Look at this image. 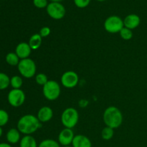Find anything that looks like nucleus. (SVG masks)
I'll return each instance as SVG.
<instances>
[{
  "mask_svg": "<svg viewBox=\"0 0 147 147\" xmlns=\"http://www.w3.org/2000/svg\"><path fill=\"white\" fill-rule=\"evenodd\" d=\"M42 37L40 35L39 33H36V34H32L30 37L28 42V44L30 46L32 50H36L38 48H40V47L42 45Z\"/></svg>",
  "mask_w": 147,
  "mask_h": 147,
  "instance_id": "nucleus-17",
  "label": "nucleus"
},
{
  "mask_svg": "<svg viewBox=\"0 0 147 147\" xmlns=\"http://www.w3.org/2000/svg\"><path fill=\"white\" fill-rule=\"evenodd\" d=\"M73 147H92L91 141L88 137L82 134L76 135L73 139Z\"/></svg>",
  "mask_w": 147,
  "mask_h": 147,
  "instance_id": "nucleus-14",
  "label": "nucleus"
},
{
  "mask_svg": "<svg viewBox=\"0 0 147 147\" xmlns=\"http://www.w3.org/2000/svg\"><path fill=\"white\" fill-rule=\"evenodd\" d=\"M63 147H73V146H63Z\"/></svg>",
  "mask_w": 147,
  "mask_h": 147,
  "instance_id": "nucleus-34",
  "label": "nucleus"
},
{
  "mask_svg": "<svg viewBox=\"0 0 147 147\" xmlns=\"http://www.w3.org/2000/svg\"><path fill=\"white\" fill-rule=\"evenodd\" d=\"M35 81L39 86H44L48 81L47 76L44 73H39V74L36 75L35 76Z\"/></svg>",
  "mask_w": 147,
  "mask_h": 147,
  "instance_id": "nucleus-25",
  "label": "nucleus"
},
{
  "mask_svg": "<svg viewBox=\"0 0 147 147\" xmlns=\"http://www.w3.org/2000/svg\"><path fill=\"white\" fill-rule=\"evenodd\" d=\"M78 120V112L74 108H67L63 111L61 115V122L65 128L72 129L77 125Z\"/></svg>",
  "mask_w": 147,
  "mask_h": 147,
  "instance_id": "nucleus-4",
  "label": "nucleus"
},
{
  "mask_svg": "<svg viewBox=\"0 0 147 147\" xmlns=\"http://www.w3.org/2000/svg\"><path fill=\"white\" fill-rule=\"evenodd\" d=\"M17 69L20 74L25 78H32L34 77L37 71V66L35 63L31 58H26L20 60Z\"/></svg>",
  "mask_w": 147,
  "mask_h": 147,
  "instance_id": "nucleus-3",
  "label": "nucleus"
},
{
  "mask_svg": "<svg viewBox=\"0 0 147 147\" xmlns=\"http://www.w3.org/2000/svg\"><path fill=\"white\" fill-rule=\"evenodd\" d=\"M32 49L29 44L25 42L19 43L15 48V53L20 60L29 58L32 53Z\"/></svg>",
  "mask_w": 147,
  "mask_h": 147,
  "instance_id": "nucleus-11",
  "label": "nucleus"
},
{
  "mask_svg": "<svg viewBox=\"0 0 147 147\" xmlns=\"http://www.w3.org/2000/svg\"><path fill=\"white\" fill-rule=\"evenodd\" d=\"M26 96L22 89H12L7 95V100L12 107L17 108L22 106L25 101Z\"/></svg>",
  "mask_w": 147,
  "mask_h": 147,
  "instance_id": "nucleus-7",
  "label": "nucleus"
},
{
  "mask_svg": "<svg viewBox=\"0 0 147 147\" xmlns=\"http://www.w3.org/2000/svg\"><path fill=\"white\" fill-rule=\"evenodd\" d=\"M33 4L38 9L46 8L48 5L47 0H33Z\"/></svg>",
  "mask_w": 147,
  "mask_h": 147,
  "instance_id": "nucleus-26",
  "label": "nucleus"
},
{
  "mask_svg": "<svg viewBox=\"0 0 147 147\" xmlns=\"http://www.w3.org/2000/svg\"><path fill=\"white\" fill-rule=\"evenodd\" d=\"M40 127V121L37 116L26 114L22 116L17 121V129L24 135H32Z\"/></svg>",
  "mask_w": 147,
  "mask_h": 147,
  "instance_id": "nucleus-1",
  "label": "nucleus"
},
{
  "mask_svg": "<svg viewBox=\"0 0 147 147\" xmlns=\"http://www.w3.org/2000/svg\"><path fill=\"white\" fill-rule=\"evenodd\" d=\"M53 116V111L49 106H43L40 108L37 112V117L40 123H46L50 121Z\"/></svg>",
  "mask_w": 147,
  "mask_h": 147,
  "instance_id": "nucleus-12",
  "label": "nucleus"
},
{
  "mask_svg": "<svg viewBox=\"0 0 147 147\" xmlns=\"http://www.w3.org/2000/svg\"><path fill=\"white\" fill-rule=\"evenodd\" d=\"M61 93V88L59 83L55 80H48L42 86V93L47 100L53 101L57 99Z\"/></svg>",
  "mask_w": 147,
  "mask_h": 147,
  "instance_id": "nucleus-5",
  "label": "nucleus"
},
{
  "mask_svg": "<svg viewBox=\"0 0 147 147\" xmlns=\"http://www.w3.org/2000/svg\"><path fill=\"white\" fill-rule=\"evenodd\" d=\"M96 1H106V0H96Z\"/></svg>",
  "mask_w": 147,
  "mask_h": 147,
  "instance_id": "nucleus-33",
  "label": "nucleus"
},
{
  "mask_svg": "<svg viewBox=\"0 0 147 147\" xmlns=\"http://www.w3.org/2000/svg\"><path fill=\"white\" fill-rule=\"evenodd\" d=\"M75 137L73 129L65 128L60 132L58 135V143L63 146H70L73 143Z\"/></svg>",
  "mask_w": 147,
  "mask_h": 147,
  "instance_id": "nucleus-10",
  "label": "nucleus"
},
{
  "mask_svg": "<svg viewBox=\"0 0 147 147\" xmlns=\"http://www.w3.org/2000/svg\"><path fill=\"white\" fill-rule=\"evenodd\" d=\"M52 2H60V1H63V0H50Z\"/></svg>",
  "mask_w": 147,
  "mask_h": 147,
  "instance_id": "nucleus-32",
  "label": "nucleus"
},
{
  "mask_svg": "<svg viewBox=\"0 0 147 147\" xmlns=\"http://www.w3.org/2000/svg\"><path fill=\"white\" fill-rule=\"evenodd\" d=\"M90 2V0H74V4L78 8L83 9L87 7Z\"/></svg>",
  "mask_w": 147,
  "mask_h": 147,
  "instance_id": "nucleus-27",
  "label": "nucleus"
},
{
  "mask_svg": "<svg viewBox=\"0 0 147 147\" xmlns=\"http://www.w3.org/2000/svg\"><path fill=\"white\" fill-rule=\"evenodd\" d=\"M2 134H3V129H2V127L0 126V138L1 137Z\"/></svg>",
  "mask_w": 147,
  "mask_h": 147,
  "instance_id": "nucleus-31",
  "label": "nucleus"
},
{
  "mask_svg": "<svg viewBox=\"0 0 147 147\" xmlns=\"http://www.w3.org/2000/svg\"><path fill=\"white\" fill-rule=\"evenodd\" d=\"M123 27H124L123 20L119 16H110L104 22L105 30L111 34L120 32Z\"/></svg>",
  "mask_w": 147,
  "mask_h": 147,
  "instance_id": "nucleus-6",
  "label": "nucleus"
},
{
  "mask_svg": "<svg viewBox=\"0 0 147 147\" xmlns=\"http://www.w3.org/2000/svg\"><path fill=\"white\" fill-rule=\"evenodd\" d=\"M6 139L10 144H16L21 140V133L17 129H10L6 134Z\"/></svg>",
  "mask_w": 147,
  "mask_h": 147,
  "instance_id": "nucleus-15",
  "label": "nucleus"
},
{
  "mask_svg": "<svg viewBox=\"0 0 147 147\" xmlns=\"http://www.w3.org/2000/svg\"><path fill=\"white\" fill-rule=\"evenodd\" d=\"M23 84L22 78L20 76H14L10 78V86L12 89H21Z\"/></svg>",
  "mask_w": 147,
  "mask_h": 147,
  "instance_id": "nucleus-19",
  "label": "nucleus"
},
{
  "mask_svg": "<svg viewBox=\"0 0 147 147\" xmlns=\"http://www.w3.org/2000/svg\"><path fill=\"white\" fill-rule=\"evenodd\" d=\"M141 22V19L137 14H130L126 16L123 20L124 27L130 30H134L139 27Z\"/></svg>",
  "mask_w": 147,
  "mask_h": 147,
  "instance_id": "nucleus-13",
  "label": "nucleus"
},
{
  "mask_svg": "<svg viewBox=\"0 0 147 147\" xmlns=\"http://www.w3.org/2000/svg\"><path fill=\"white\" fill-rule=\"evenodd\" d=\"M88 101L86 100H84V99L80 100V101H79V106L81 108H85L86 106H88Z\"/></svg>",
  "mask_w": 147,
  "mask_h": 147,
  "instance_id": "nucleus-29",
  "label": "nucleus"
},
{
  "mask_svg": "<svg viewBox=\"0 0 147 147\" xmlns=\"http://www.w3.org/2000/svg\"><path fill=\"white\" fill-rule=\"evenodd\" d=\"M51 33V30L49 27H42L41 30H40V35L42 37H48L49 35Z\"/></svg>",
  "mask_w": 147,
  "mask_h": 147,
  "instance_id": "nucleus-28",
  "label": "nucleus"
},
{
  "mask_svg": "<svg viewBox=\"0 0 147 147\" xmlns=\"http://www.w3.org/2000/svg\"><path fill=\"white\" fill-rule=\"evenodd\" d=\"M20 147H38V145L32 135H24L20 140Z\"/></svg>",
  "mask_w": 147,
  "mask_h": 147,
  "instance_id": "nucleus-16",
  "label": "nucleus"
},
{
  "mask_svg": "<svg viewBox=\"0 0 147 147\" xmlns=\"http://www.w3.org/2000/svg\"><path fill=\"white\" fill-rule=\"evenodd\" d=\"M0 147H11V146L10 144L2 142V143H0Z\"/></svg>",
  "mask_w": 147,
  "mask_h": 147,
  "instance_id": "nucleus-30",
  "label": "nucleus"
},
{
  "mask_svg": "<svg viewBox=\"0 0 147 147\" xmlns=\"http://www.w3.org/2000/svg\"><path fill=\"white\" fill-rule=\"evenodd\" d=\"M113 136H114V129L109 126L103 128L101 131V137L103 140H111L113 137Z\"/></svg>",
  "mask_w": 147,
  "mask_h": 147,
  "instance_id": "nucleus-21",
  "label": "nucleus"
},
{
  "mask_svg": "<svg viewBox=\"0 0 147 147\" xmlns=\"http://www.w3.org/2000/svg\"><path fill=\"white\" fill-rule=\"evenodd\" d=\"M6 63L11 66H17L20 59L15 53H9L5 57Z\"/></svg>",
  "mask_w": 147,
  "mask_h": 147,
  "instance_id": "nucleus-18",
  "label": "nucleus"
},
{
  "mask_svg": "<svg viewBox=\"0 0 147 147\" xmlns=\"http://www.w3.org/2000/svg\"><path fill=\"white\" fill-rule=\"evenodd\" d=\"M121 37L124 40H129L133 37V32L132 30L128 29L126 27H123L119 32Z\"/></svg>",
  "mask_w": 147,
  "mask_h": 147,
  "instance_id": "nucleus-23",
  "label": "nucleus"
},
{
  "mask_svg": "<svg viewBox=\"0 0 147 147\" xmlns=\"http://www.w3.org/2000/svg\"><path fill=\"white\" fill-rule=\"evenodd\" d=\"M38 147H60V144L54 139H47L42 141Z\"/></svg>",
  "mask_w": 147,
  "mask_h": 147,
  "instance_id": "nucleus-22",
  "label": "nucleus"
},
{
  "mask_svg": "<svg viewBox=\"0 0 147 147\" xmlns=\"http://www.w3.org/2000/svg\"><path fill=\"white\" fill-rule=\"evenodd\" d=\"M9 116L8 113L5 110L0 109V126H5L9 122Z\"/></svg>",
  "mask_w": 147,
  "mask_h": 147,
  "instance_id": "nucleus-24",
  "label": "nucleus"
},
{
  "mask_svg": "<svg viewBox=\"0 0 147 147\" xmlns=\"http://www.w3.org/2000/svg\"><path fill=\"white\" fill-rule=\"evenodd\" d=\"M10 86V78L4 73H0V90L7 89Z\"/></svg>",
  "mask_w": 147,
  "mask_h": 147,
  "instance_id": "nucleus-20",
  "label": "nucleus"
},
{
  "mask_svg": "<svg viewBox=\"0 0 147 147\" xmlns=\"http://www.w3.org/2000/svg\"><path fill=\"white\" fill-rule=\"evenodd\" d=\"M103 122L106 126L118 129L123 123V114L116 106H109L105 110L103 115Z\"/></svg>",
  "mask_w": 147,
  "mask_h": 147,
  "instance_id": "nucleus-2",
  "label": "nucleus"
},
{
  "mask_svg": "<svg viewBox=\"0 0 147 147\" xmlns=\"http://www.w3.org/2000/svg\"><path fill=\"white\" fill-rule=\"evenodd\" d=\"M60 80L63 87L70 89L77 86L79 82V77L76 72L69 70L62 75Z\"/></svg>",
  "mask_w": 147,
  "mask_h": 147,
  "instance_id": "nucleus-9",
  "label": "nucleus"
},
{
  "mask_svg": "<svg viewBox=\"0 0 147 147\" xmlns=\"http://www.w3.org/2000/svg\"><path fill=\"white\" fill-rule=\"evenodd\" d=\"M47 14L53 20H59L65 17V8L60 2H50L46 7Z\"/></svg>",
  "mask_w": 147,
  "mask_h": 147,
  "instance_id": "nucleus-8",
  "label": "nucleus"
}]
</instances>
